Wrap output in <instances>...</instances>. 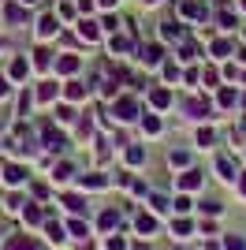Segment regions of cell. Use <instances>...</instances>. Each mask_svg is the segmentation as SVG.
Here are the masks:
<instances>
[{"instance_id":"1","label":"cell","mask_w":246,"mask_h":250,"mask_svg":"<svg viewBox=\"0 0 246 250\" xmlns=\"http://www.w3.org/2000/svg\"><path fill=\"white\" fill-rule=\"evenodd\" d=\"M183 108H186V116H190V120H202V116H209V101H202V97H190Z\"/></svg>"},{"instance_id":"2","label":"cell","mask_w":246,"mask_h":250,"mask_svg":"<svg viewBox=\"0 0 246 250\" xmlns=\"http://www.w3.org/2000/svg\"><path fill=\"white\" fill-rule=\"evenodd\" d=\"M4 250H41L34 239H26V235H11L8 243H4Z\"/></svg>"},{"instance_id":"3","label":"cell","mask_w":246,"mask_h":250,"mask_svg":"<svg viewBox=\"0 0 246 250\" xmlns=\"http://www.w3.org/2000/svg\"><path fill=\"white\" fill-rule=\"evenodd\" d=\"M45 146H49V149H56V153H60V149L67 146V138H63L60 131H52V127H45Z\"/></svg>"},{"instance_id":"4","label":"cell","mask_w":246,"mask_h":250,"mask_svg":"<svg viewBox=\"0 0 246 250\" xmlns=\"http://www.w3.org/2000/svg\"><path fill=\"white\" fill-rule=\"evenodd\" d=\"M134 112H138V108H134L131 97H120V101H116V116H120V120H134Z\"/></svg>"},{"instance_id":"5","label":"cell","mask_w":246,"mask_h":250,"mask_svg":"<svg viewBox=\"0 0 246 250\" xmlns=\"http://www.w3.org/2000/svg\"><path fill=\"white\" fill-rule=\"evenodd\" d=\"M216 172H220V179H235V165H231V157H216Z\"/></svg>"},{"instance_id":"6","label":"cell","mask_w":246,"mask_h":250,"mask_svg":"<svg viewBox=\"0 0 246 250\" xmlns=\"http://www.w3.org/2000/svg\"><path fill=\"white\" fill-rule=\"evenodd\" d=\"M22 179H26V172H22L19 165H8V168H4V183H11V187H19Z\"/></svg>"},{"instance_id":"7","label":"cell","mask_w":246,"mask_h":250,"mask_svg":"<svg viewBox=\"0 0 246 250\" xmlns=\"http://www.w3.org/2000/svg\"><path fill=\"white\" fill-rule=\"evenodd\" d=\"M179 187H183V190L202 187V172H183V176H179Z\"/></svg>"},{"instance_id":"8","label":"cell","mask_w":246,"mask_h":250,"mask_svg":"<svg viewBox=\"0 0 246 250\" xmlns=\"http://www.w3.org/2000/svg\"><path fill=\"white\" fill-rule=\"evenodd\" d=\"M56 71H63V75L79 71V56H60V60H56Z\"/></svg>"},{"instance_id":"9","label":"cell","mask_w":246,"mask_h":250,"mask_svg":"<svg viewBox=\"0 0 246 250\" xmlns=\"http://www.w3.org/2000/svg\"><path fill=\"white\" fill-rule=\"evenodd\" d=\"M134 228L142 231V235H153V231H157V220H153V217H145V213H142V217L134 220Z\"/></svg>"},{"instance_id":"10","label":"cell","mask_w":246,"mask_h":250,"mask_svg":"<svg viewBox=\"0 0 246 250\" xmlns=\"http://www.w3.org/2000/svg\"><path fill=\"white\" fill-rule=\"evenodd\" d=\"M38 34H41V38H49V34H56V19H52V15H45V19L38 22Z\"/></svg>"},{"instance_id":"11","label":"cell","mask_w":246,"mask_h":250,"mask_svg":"<svg viewBox=\"0 0 246 250\" xmlns=\"http://www.w3.org/2000/svg\"><path fill=\"white\" fill-rule=\"evenodd\" d=\"M186 161H190V157H186L183 149H172V153H168V165L172 168H186Z\"/></svg>"},{"instance_id":"12","label":"cell","mask_w":246,"mask_h":250,"mask_svg":"<svg viewBox=\"0 0 246 250\" xmlns=\"http://www.w3.org/2000/svg\"><path fill=\"white\" fill-rule=\"evenodd\" d=\"M116 224H120V213H116V209H104L101 213V228H116Z\"/></svg>"},{"instance_id":"13","label":"cell","mask_w":246,"mask_h":250,"mask_svg":"<svg viewBox=\"0 0 246 250\" xmlns=\"http://www.w3.org/2000/svg\"><path fill=\"white\" fill-rule=\"evenodd\" d=\"M153 104H157V108L172 104V94H168V90H153Z\"/></svg>"},{"instance_id":"14","label":"cell","mask_w":246,"mask_h":250,"mask_svg":"<svg viewBox=\"0 0 246 250\" xmlns=\"http://www.w3.org/2000/svg\"><path fill=\"white\" fill-rule=\"evenodd\" d=\"M142 127H145V135H157V131H161V120H157V116H145Z\"/></svg>"},{"instance_id":"15","label":"cell","mask_w":246,"mask_h":250,"mask_svg":"<svg viewBox=\"0 0 246 250\" xmlns=\"http://www.w3.org/2000/svg\"><path fill=\"white\" fill-rule=\"evenodd\" d=\"M142 60L145 63H157V60H161V45H149V49L142 52Z\"/></svg>"},{"instance_id":"16","label":"cell","mask_w":246,"mask_h":250,"mask_svg":"<svg viewBox=\"0 0 246 250\" xmlns=\"http://www.w3.org/2000/svg\"><path fill=\"white\" fill-rule=\"evenodd\" d=\"M127 161H131V165H142V161H145L142 146H131V149H127Z\"/></svg>"},{"instance_id":"17","label":"cell","mask_w":246,"mask_h":250,"mask_svg":"<svg viewBox=\"0 0 246 250\" xmlns=\"http://www.w3.org/2000/svg\"><path fill=\"white\" fill-rule=\"evenodd\" d=\"M45 231H49V239H52V243H60V239H63V228H60V224H52V220L45 224Z\"/></svg>"},{"instance_id":"18","label":"cell","mask_w":246,"mask_h":250,"mask_svg":"<svg viewBox=\"0 0 246 250\" xmlns=\"http://www.w3.org/2000/svg\"><path fill=\"white\" fill-rule=\"evenodd\" d=\"M63 206H67V209H75V213H82V209H86V202H82V198H75V194H67V198H63Z\"/></svg>"},{"instance_id":"19","label":"cell","mask_w":246,"mask_h":250,"mask_svg":"<svg viewBox=\"0 0 246 250\" xmlns=\"http://www.w3.org/2000/svg\"><path fill=\"white\" fill-rule=\"evenodd\" d=\"M79 34L86 38V42H93V38H97V26H93V22H82V26H79Z\"/></svg>"},{"instance_id":"20","label":"cell","mask_w":246,"mask_h":250,"mask_svg":"<svg viewBox=\"0 0 246 250\" xmlns=\"http://www.w3.org/2000/svg\"><path fill=\"white\" fill-rule=\"evenodd\" d=\"M161 34H164V38H183V30H179L175 22H164V26H161Z\"/></svg>"},{"instance_id":"21","label":"cell","mask_w":246,"mask_h":250,"mask_svg":"<svg viewBox=\"0 0 246 250\" xmlns=\"http://www.w3.org/2000/svg\"><path fill=\"white\" fill-rule=\"evenodd\" d=\"M104 183H108L104 176H82V187H104Z\"/></svg>"},{"instance_id":"22","label":"cell","mask_w":246,"mask_h":250,"mask_svg":"<svg viewBox=\"0 0 246 250\" xmlns=\"http://www.w3.org/2000/svg\"><path fill=\"white\" fill-rule=\"evenodd\" d=\"M52 94H56V86H52V83H41V90H38L41 101H52Z\"/></svg>"},{"instance_id":"23","label":"cell","mask_w":246,"mask_h":250,"mask_svg":"<svg viewBox=\"0 0 246 250\" xmlns=\"http://www.w3.org/2000/svg\"><path fill=\"white\" fill-rule=\"evenodd\" d=\"M67 228H71V235H79V239H86V231H90V228H86V224H82V220H71Z\"/></svg>"},{"instance_id":"24","label":"cell","mask_w":246,"mask_h":250,"mask_svg":"<svg viewBox=\"0 0 246 250\" xmlns=\"http://www.w3.org/2000/svg\"><path fill=\"white\" fill-rule=\"evenodd\" d=\"M82 94H86V86H79V83H67V97H71V101H79Z\"/></svg>"},{"instance_id":"25","label":"cell","mask_w":246,"mask_h":250,"mask_svg":"<svg viewBox=\"0 0 246 250\" xmlns=\"http://www.w3.org/2000/svg\"><path fill=\"white\" fill-rule=\"evenodd\" d=\"M4 15H8V22H22V19H26V15H22V8H15V4H11Z\"/></svg>"},{"instance_id":"26","label":"cell","mask_w":246,"mask_h":250,"mask_svg":"<svg viewBox=\"0 0 246 250\" xmlns=\"http://www.w3.org/2000/svg\"><path fill=\"white\" fill-rule=\"evenodd\" d=\"M26 224H41V209L38 206H26Z\"/></svg>"},{"instance_id":"27","label":"cell","mask_w":246,"mask_h":250,"mask_svg":"<svg viewBox=\"0 0 246 250\" xmlns=\"http://www.w3.org/2000/svg\"><path fill=\"white\" fill-rule=\"evenodd\" d=\"M183 11H186V15H205L202 4H194V0H183Z\"/></svg>"},{"instance_id":"28","label":"cell","mask_w":246,"mask_h":250,"mask_svg":"<svg viewBox=\"0 0 246 250\" xmlns=\"http://www.w3.org/2000/svg\"><path fill=\"white\" fill-rule=\"evenodd\" d=\"M22 75H26V60H15L11 63V79H22Z\"/></svg>"},{"instance_id":"29","label":"cell","mask_w":246,"mask_h":250,"mask_svg":"<svg viewBox=\"0 0 246 250\" xmlns=\"http://www.w3.org/2000/svg\"><path fill=\"white\" fill-rule=\"evenodd\" d=\"M220 104L231 108V104H235V90H220Z\"/></svg>"},{"instance_id":"30","label":"cell","mask_w":246,"mask_h":250,"mask_svg":"<svg viewBox=\"0 0 246 250\" xmlns=\"http://www.w3.org/2000/svg\"><path fill=\"white\" fill-rule=\"evenodd\" d=\"M224 247H227V250H243V247H246V243H243V239H239V235H227V239H224Z\"/></svg>"},{"instance_id":"31","label":"cell","mask_w":246,"mask_h":250,"mask_svg":"<svg viewBox=\"0 0 246 250\" xmlns=\"http://www.w3.org/2000/svg\"><path fill=\"white\" fill-rule=\"evenodd\" d=\"M34 63H38V67H49V52L38 49V52H34Z\"/></svg>"},{"instance_id":"32","label":"cell","mask_w":246,"mask_h":250,"mask_svg":"<svg viewBox=\"0 0 246 250\" xmlns=\"http://www.w3.org/2000/svg\"><path fill=\"white\" fill-rule=\"evenodd\" d=\"M172 231H175V235H190V224H186V220H175Z\"/></svg>"},{"instance_id":"33","label":"cell","mask_w":246,"mask_h":250,"mask_svg":"<svg viewBox=\"0 0 246 250\" xmlns=\"http://www.w3.org/2000/svg\"><path fill=\"white\" fill-rule=\"evenodd\" d=\"M213 52H216V56H227V52H231V45H227V42H213Z\"/></svg>"},{"instance_id":"34","label":"cell","mask_w":246,"mask_h":250,"mask_svg":"<svg viewBox=\"0 0 246 250\" xmlns=\"http://www.w3.org/2000/svg\"><path fill=\"white\" fill-rule=\"evenodd\" d=\"M164 79H168V83H175V79H179V67H175V63H168V67H164Z\"/></svg>"},{"instance_id":"35","label":"cell","mask_w":246,"mask_h":250,"mask_svg":"<svg viewBox=\"0 0 246 250\" xmlns=\"http://www.w3.org/2000/svg\"><path fill=\"white\" fill-rule=\"evenodd\" d=\"M19 112H22V116L30 112V94H22V97H19Z\"/></svg>"},{"instance_id":"36","label":"cell","mask_w":246,"mask_h":250,"mask_svg":"<svg viewBox=\"0 0 246 250\" xmlns=\"http://www.w3.org/2000/svg\"><path fill=\"white\" fill-rule=\"evenodd\" d=\"M4 94H8V83H4V79H0V97H4Z\"/></svg>"},{"instance_id":"37","label":"cell","mask_w":246,"mask_h":250,"mask_svg":"<svg viewBox=\"0 0 246 250\" xmlns=\"http://www.w3.org/2000/svg\"><path fill=\"white\" fill-rule=\"evenodd\" d=\"M239 190H243V194H246V176H243V179H239Z\"/></svg>"},{"instance_id":"38","label":"cell","mask_w":246,"mask_h":250,"mask_svg":"<svg viewBox=\"0 0 246 250\" xmlns=\"http://www.w3.org/2000/svg\"><path fill=\"white\" fill-rule=\"evenodd\" d=\"M101 4H104V8H112V4H116V0H101Z\"/></svg>"},{"instance_id":"39","label":"cell","mask_w":246,"mask_h":250,"mask_svg":"<svg viewBox=\"0 0 246 250\" xmlns=\"http://www.w3.org/2000/svg\"><path fill=\"white\" fill-rule=\"evenodd\" d=\"M22 4H34V0H22Z\"/></svg>"},{"instance_id":"40","label":"cell","mask_w":246,"mask_h":250,"mask_svg":"<svg viewBox=\"0 0 246 250\" xmlns=\"http://www.w3.org/2000/svg\"><path fill=\"white\" fill-rule=\"evenodd\" d=\"M145 4H157V0H145Z\"/></svg>"}]
</instances>
